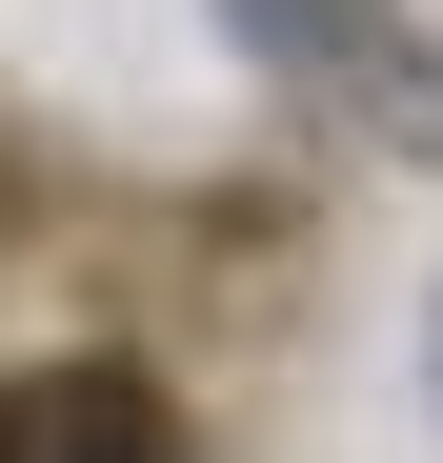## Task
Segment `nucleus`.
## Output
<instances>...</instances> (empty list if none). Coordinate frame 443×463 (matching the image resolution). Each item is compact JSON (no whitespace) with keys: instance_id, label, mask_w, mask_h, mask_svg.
<instances>
[{"instance_id":"obj_1","label":"nucleus","mask_w":443,"mask_h":463,"mask_svg":"<svg viewBox=\"0 0 443 463\" xmlns=\"http://www.w3.org/2000/svg\"><path fill=\"white\" fill-rule=\"evenodd\" d=\"M222 21H242V61H262V81L423 121V81H403V21H383V0H222Z\"/></svg>"},{"instance_id":"obj_2","label":"nucleus","mask_w":443,"mask_h":463,"mask_svg":"<svg viewBox=\"0 0 443 463\" xmlns=\"http://www.w3.org/2000/svg\"><path fill=\"white\" fill-rule=\"evenodd\" d=\"M0 463H182V423H162V383L61 363V383H0Z\"/></svg>"}]
</instances>
